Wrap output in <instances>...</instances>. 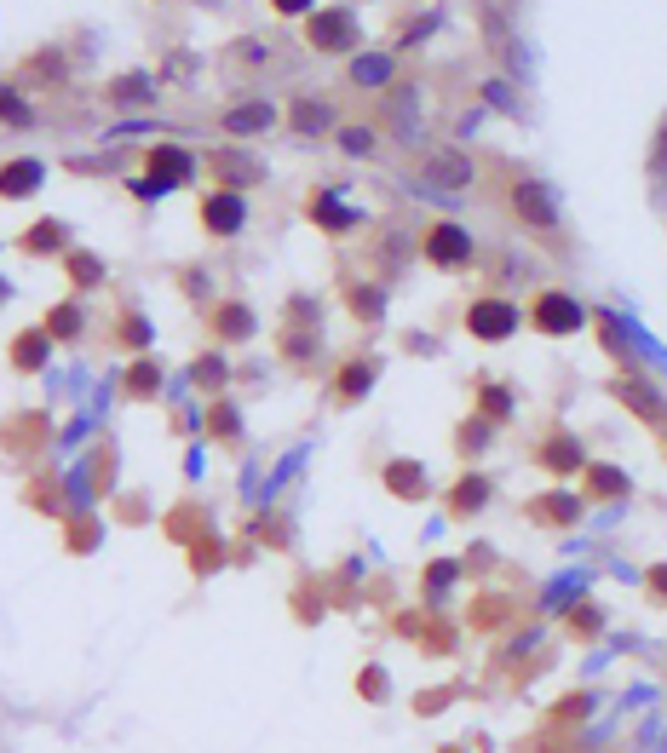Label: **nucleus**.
Returning <instances> with one entry per match:
<instances>
[{"instance_id":"nucleus-5","label":"nucleus","mask_w":667,"mask_h":753,"mask_svg":"<svg viewBox=\"0 0 667 753\" xmlns=\"http://www.w3.org/2000/svg\"><path fill=\"white\" fill-rule=\"evenodd\" d=\"M426 179H432L437 190H460V184H472V156L437 150V156H426Z\"/></svg>"},{"instance_id":"nucleus-2","label":"nucleus","mask_w":667,"mask_h":753,"mask_svg":"<svg viewBox=\"0 0 667 753\" xmlns=\"http://www.w3.org/2000/svg\"><path fill=\"white\" fill-rule=\"evenodd\" d=\"M420 248H426V259H432V265L455 271V265H466V259H472V236H466L460 225H432Z\"/></svg>"},{"instance_id":"nucleus-14","label":"nucleus","mask_w":667,"mask_h":753,"mask_svg":"<svg viewBox=\"0 0 667 753\" xmlns=\"http://www.w3.org/2000/svg\"><path fill=\"white\" fill-rule=\"evenodd\" d=\"M340 144L351 150V156H368V150H374V133H368V127H345Z\"/></svg>"},{"instance_id":"nucleus-10","label":"nucleus","mask_w":667,"mask_h":753,"mask_svg":"<svg viewBox=\"0 0 667 753\" xmlns=\"http://www.w3.org/2000/svg\"><path fill=\"white\" fill-rule=\"evenodd\" d=\"M288 121H294L299 133H322V127H334V104L328 98H299Z\"/></svg>"},{"instance_id":"nucleus-3","label":"nucleus","mask_w":667,"mask_h":753,"mask_svg":"<svg viewBox=\"0 0 667 753\" xmlns=\"http://www.w3.org/2000/svg\"><path fill=\"white\" fill-rule=\"evenodd\" d=\"M466 328H472L478 340H506V334L518 328V305H506V299H478V305L466 311Z\"/></svg>"},{"instance_id":"nucleus-1","label":"nucleus","mask_w":667,"mask_h":753,"mask_svg":"<svg viewBox=\"0 0 667 753\" xmlns=\"http://www.w3.org/2000/svg\"><path fill=\"white\" fill-rule=\"evenodd\" d=\"M512 213L535 230H558V202H552V190L541 179H524L518 190H512Z\"/></svg>"},{"instance_id":"nucleus-7","label":"nucleus","mask_w":667,"mask_h":753,"mask_svg":"<svg viewBox=\"0 0 667 753\" xmlns=\"http://www.w3.org/2000/svg\"><path fill=\"white\" fill-rule=\"evenodd\" d=\"M311 41H317V46H351V41H357V18H351V12H317Z\"/></svg>"},{"instance_id":"nucleus-9","label":"nucleus","mask_w":667,"mask_h":753,"mask_svg":"<svg viewBox=\"0 0 667 753\" xmlns=\"http://www.w3.org/2000/svg\"><path fill=\"white\" fill-rule=\"evenodd\" d=\"M271 121H276V110L265 104V98H248V104H236V110L225 115L230 133H259V127H271Z\"/></svg>"},{"instance_id":"nucleus-13","label":"nucleus","mask_w":667,"mask_h":753,"mask_svg":"<svg viewBox=\"0 0 667 753\" xmlns=\"http://www.w3.org/2000/svg\"><path fill=\"white\" fill-rule=\"evenodd\" d=\"M0 121H18V127L29 121V104H23L12 87H0Z\"/></svg>"},{"instance_id":"nucleus-4","label":"nucleus","mask_w":667,"mask_h":753,"mask_svg":"<svg viewBox=\"0 0 667 753\" xmlns=\"http://www.w3.org/2000/svg\"><path fill=\"white\" fill-rule=\"evenodd\" d=\"M202 225L213 230V236H236V230L248 225V202H242L236 190H219V196L202 202Z\"/></svg>"},{"instance_id":"nucleus-8","label":"nucleus","mask_w":667,"mask_h":753,"mask_svg":"<svg viewBox=\"0 0 667 753\" xmlns=\"http://www.w3.org/2000/svg\"><path fill=\"white\" fill-rule=\"evenodd\" d=\"M150 156H156V179L144 184V196H156V190H167V184H179L184 173H190L184 150H173V144H167V150H150Z\"/></svg>"},{"instance_id":"nucleus-6","label":"nucleus","mask_w":667,"mask_h":753,"mask_svg":"<svg viewBox=\"0 0 667 753\" xmlns=\"http://www.w3.org/2000/svg\"><path fill=\"white\" fill-rule=\"evenodd\" d=\"M535 322H541V334H570V328H581V305L570 294H547Z\"/></svg>"},{"instance_id":"nucleus-12","label":"nucleus","mask_w":667,"mask_h":753,"mask_svg":"<svg viewBox=\"0 0 667 753\" xmlns=\"http://www.w3.org/2000/svg\"><path fill=\"white\" fill-rule=\"evenodd\" d=\"M351 75H357L363 87H374V81L386 87V81H391V58H374V52H368V58H357V69H351Z\"/></svg>"},{"instance_id":"nucleus-16","label":"nucleus","mask_w":667,"mask_h":753,"mask_svg":"<svg viewBox=\"0 0 667 753\" xmlns=\"http://www.w3.org/2000/svg\"><path fill=\"white\" fill-rule=\"evenodd\" d=\"M650 173H662L667 179V127L656 133V144H650Z\"/></svg>"},{"instance_id":"nucleus-11","label":"nucleus","mask_w":667,"mask_h":753,"mask_svg":"<svg viewBox=\"0 0 667 753\" xmlns=\"http://www.w3.org/2000/svg\"><path fill=\"white\" fill-rule=\"evenodd\" d=\"M41 184V161H18V167H0V196H29Z\"/></svg>"},{"instance_id":"nucleus-15","label":"nucleus","mask_w":667,"mask_h":753,"mask_svg":"<svg viewBox=\"0 0 667 753\" xmlns=\"http://www.w3.org/2000/svg\"><path fill=\"white\" fill-rule=\"evenodd\" d=\"M368 374H374V368H368V363H357V368H345V380H340V386H345V397H357V391H363V386H368Z\"/></svg>"}]
</instances>
